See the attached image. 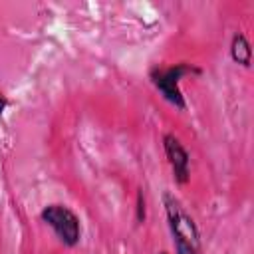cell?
I'll list each match as a JSON object with an SVG mask.
<instances>
[{"mask_svg": "<svg viewBox=\"0 0 254 254\" xmlns=\"http://www.w3.org/2000/svg\"><path fill=\"white\" fill-rule=\"evenodd\" d=\"M163 204H165V212H167V220H169V228L173 234L177 254H202L198 228L192 216L181 204V200L173 192H165Z\"/></svg>", "mask_w": 254, "mask_h": 254, "instance_id": "cell-1", "label": "cell"}, {"mask_svg": "<svg viewBox=\"0 0 254 254\" xmlns=\"http://www.w3.org/2000/svg\"><path fill=\"white\" fill-rule=\"evenodd\" d=\"M189 73H200V69L190 64H175L169 67H153L149 71V77H151V83L157 87V91L165 97V101H169L179 109H185L187 101L179 87V81Z\"/></svg>", "mask_w": 254, "mask_h": 254, "instance_id": "cell-2", "label": "cell"}, {"mask_svg": "<svg viewBox=\"0 0 254 254\" xmlns=\"http://www.w3.org/2000/svg\"><path fill=\"white\" fill-rule=\"evenodd\" d=\"M40 216L65 246H75L79 242L81 222L71 208H67L64 204H48Z\"/></svg>", "mask_w": 254, "mask_h": 254, "instance_id": "cell-3", "label": "cell"}, {"mask_svg": "<svg viewBox=\"0 0 254 254\" xmlns=\"http://www.w3.org/2000/svg\"><path fill=\"white\" fill-rule=\"evenodd\" d=\"M163 149L167 155V161L173 169V175L177 179V183L185 185L190 179V157L187 153V149L183 147V143L173 135V133H165L163 135Z\"/></svg>", "mask_w": 254, "mask_h": 254, "instance_id": "cell-4", "label": "cell"}, {"mask_svg": "<svg viewBox=\"0 0 254 254\" xmlns=\"http://www.w3.org/2000/svg\"><path fill=\"white\" fill-rule=\"evenodd\" d=\"M230 58H232V62H236V64H240V65H244V67H248L250 62H252V48H250V42H248L246 36L240 34V32H236V34L232 36V42H230Z\"/></svg>", "mask_w": 254, "mask_h": 254, "instance_id": "cell-5", "label": "cell"}, {"mask_svg": "<svg viewBox=\"0 0 254 254\" xmlns=\"http://www.w3.org/2000/svg\"><path fill=\"white\" fill-rule=\"evenodd\" d=\"M143 220H145V196L139 190L137 192V222H143Z\"/></svg>", "mask_w": 254, "mask_h": 254, "instance_id": "cell-6", "label": "cell"}, {"mask_svg": "<svg viewBox=\"0 0 254 254\" xmlns=\"http://www.w3.org/2000/svg\"><path fill=\"white\" fill-rule=\"evenodd\" d=\"M6 105H8V99H6V95H2V93H0V115L4 113Z\"/></svg>", "mask_w": 254, "mask_h": 254, "instance_id": "cell-7", "label": "cell"}, {"mask_svg": "<svg viewBox=\"0 0 254 254\" xmlns=\"http://www.w3.org/2000/svg\"><path fill=\"white\" fill-rule=\"evenodd\" d=\"M159 254H167V252H159Z\"/></svg>", "mask_w": 254, "mask_h": 254, "instance_id": "cell-8", "label": "cell"}]
</instances>
